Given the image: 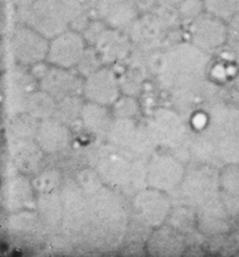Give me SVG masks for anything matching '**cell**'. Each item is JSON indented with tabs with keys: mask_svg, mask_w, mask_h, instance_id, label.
Masks as SVG:
<instances>
[{
	"mask_svg": "<svg viewBox=\"0 0 239 257\" xmlns=\"http://www.w3.org/2000/svg\"><path fill=\"white\" fill-rule=\"evenodd\" d=\"M176 9L180 15L181 22L185 23H191L201 13L205 12L204 0H181Z\"/></svg>",
	"mask_w": 239,
	"mask_h": 257,
	"instance_id": "obj_38",
	"label": "cell"
},
{
	"mask_svg": "<svg viewBox=\"0 0 239 257\" xmlns=\"http://www.w3.org/2000/svg\"><path fill=\"white\" fill-rule=\"evenodd\" d=\"M85 102L86 99L82 95H70V97L58 99L53 118L60 120L68 127H72L74 123L81 120V113H82Z\"/></svg>",
	"mask_w": 239,
	"mask_h": 257,
	"instance_id": "obj_28",
	"label": "cell"
},
{
	"mask_svg": "<svg viewBox=\"0 0 239 257\" xmlns=\"http://www.w3.org/2000/svg\"><path fill=\"white\" fill-rule=\"evenodd\" d=\"M135 158L127 151L116 148L108 143L105 152L101 153L98 157L95 168L105 186L127 195L132 180Z\"/></svg>",
	"mask_w": 239,
	"mask_h": 257,
	"instance_id": "obj_7",
	"label": "cell"
},
{
	"mask_svg": "<svg viewBox=\"0 0 239 257\" xmlns=\"http://www.w3.org/2000/svg\"><path fill=\"white\" fill-rule=\"evenodd\" d=\"M234 88H235L236 92L239 93V72L234 75Z\"/></svg>",
	"mask_w": 239,
	"mask_h": 257,
	"instance_id": "obj_44",
	"label": "cell"
},
{
	"mask_svg": "<svg viewBox=\"0 0 239 257\" xmlns=\"http://www.w3.org/2000/svg\"><path fill=\"white\" fill-rule=\"evenodd\" d=\"M210 63V54L193 43H176L165 50V64L158 80L170 89L203 80Z\"/></svg>",
	"mask_w": 239,
	"mask_h": 257,
	"instance_id": "obj_1",
	"label": "cell"
},
{
	"mask_svg": "<svg viewBox=\"0 0 239 257\" xmlns=\"http://www.w3.org/2000/svg\"><path fill=\"white\" fill-rule=\"evenodd\" d=\"M168 221L169 225L178 228L179 231L190 230V228H193L194 223L196 222L195 208L185 205H178L175 210L174 208L171 210Z\"/></svg>",
	"mask_w": 239,
	"mask_h": 257,
	"instance_id": "obj_32",
	"label": "cell"
},
{
	"mask_svg": "<svg viewBox=\"0 0 239 257\" xmlns=\"http://www.w3.org/2000/svg\"><path fill=\"white\" fill-rule=\"evenodd\" d=\"M186 165L174 153L155 152L147 160V186L171 193L185 176Z\"/></svg>",
	"mask_w": 239,
	"mask_h": 257,
	"instance_id": "obj_9",
	"label": "cell"
},
{
	"mask_svg": "<svg viewBox=\"0 0 239 257\" xmlns=\"http://www.w3.org/2000/svg\"><path fill=\"white\" fill-rule=\"evenodd\" d=\"M111 109L115 118H131V119H136L140 115L141 110L137 99L127 94L121 95L111 107Z\"/></svg>",
	"mask_w": 239,
	"mask_h": 257,
	"instance_id": "obj_34",
	"label": "cell"
},
{
	"mask_svg": "<svg viewBox=\"0 0 239 257\" xmlns=\"http://www.w3.org/2000/svg\"><path fill=\"white\" fill-rule=\"evenodd\" d=\"M113 119L115 117H113L111 107L87 102V100L85 102L82 113H81V122L85 130L92 133L93 136L98 138L107 137Z\"/></svg>",
	"mask_w": 239,
	"mask_h": 257,
	"instance_id": "obj_24",
	"label": "cell"
},
{
	"mask_svg": "<svg viewBox=\"0 0 239 257\" xmlns=\"http://www.w3.org/2000/svg\"><path fill=\"white\" fill-rule=\"evenodd\" d=\"M147 127L158 147L170 151L178 147L188 136L183 114L170 108L156 109L147 122Z\"/></svg>",
	"mask_w": 239,
	"mask_h": 257,
	"instance_id": "obj_11",
	"label": "cell"
},
{
	"mask_svg": "<svg viewBox=\"0 0 239 257\" xmlns=\"http://www.w3.org/2000/svg\"><path fill=\"white\" fill-rule=\"evenodd\" d=\"M35 141L45 155H57L67 150L72 141L69 127L55 118L40 120Z\"/></svg>",
	"mask_w": 239,
	"mask_h": 257,
	"instance_id": "obj_19",
	"label": "cell"
},
{
	"mask_svg": "<svg viewBox=\"0 0 239 257\" xmlns=\"http://www.w3.org/2000/svg\"><path fill=\"white\" fill-rule=\"evenodd\" d=\"M151 13L160 20V23L164 25L165 29L178 27L181 22L180 15H179L176 7L156 3L152 9H151Z\"/></svg>",
	"mask_w": 239,
	"mask_h": 257,
	"instance_id": "obj_37",
	"label": "cell"
},
{
	"mask_svg": "<svg viewBox=\"0 0 239 257\" xmlns=\"http://www.w3.org/2000/svg\"><path fill=\"white\" fill-rule=\"evenodd\" d=\"M220 188L239 198V165L224 166L220 168Z\"/></svg>",
	"mask_w": 239,
	"mask_h": 257,
	"instance_id": "obj_36",
	"label": "cell"
},
{
	"mask_svg": "<svg viewBox=\"0 0 239 257\" xmlns=\"http://www.w3.org/2000/svg\"><path fill=\"white\" fill-rule=\"evenodd\" d=\"M102 58L100 57L98 52L96 50L95 47L92 45H88L87 49L85 50L83 55L81 57L79 62L75 65V70L82 75L83 78H87L88 75L93 74L95 72H97L98 69L103 67Z\"/></svg>",
	"mask_w": 239,
	"mask_h": 257,
	"instance_id": "obj_33",
	"label": "cell"
},
{
	"mask_svg": "<svg viewBox=\"0 0 239 257\" xmlns=\"http://www.w3.org/2000/svg\"><path fill=\"white\" fill-rule=\"evenodd\" d=\"M157 147V143H156L152 133L148 130L147 124L143 125L138 123L137 131H136L135 137H133L127 152H130L133 157L148 160L156 152Z\"/></svg>",
	"mask_w": 239,
	"mask_h": 257,
	"instance_id": "obj_29",
	"label": "cell"
},
{
	"mask_svg": "<svg viewBox=\"0 0 239 257\" xmlns=\"http://www.w3.org/2000/svg\"><path fill=\"white\" fill-rule=\"evenodd\" d=\"M32 185V181L28 180L25 175H19L13 177L5 183L3 190V200L5 206L10 211H25L35 208L37 196Z\"/></svg>",
	"mask_w": 239,
	"mask_h": 257,
	"instance_id": "obj_22",
	"label": "cell"
},
{
	"mask_svg": "<svg viewBox=\"0 0 239 257\" xmlns=\"http://www.w3.org/2000/svg\"><path fill=\"white\" fill-rule=\"evenodd\" d=\"M125 30L107 27L92 47L96 48L105 65L123 62L132 53V42Z\"/></svg>",
	"mask_w": 239,
	"mask_h": 257,
	"instance_id": "obj_18",
	"label": "cell"
},
{
	"mask_svg": "<svg viewBox=\"0 0 239 257\" xmlns=\"http://www.w3.org/2000/svg\"><path fill=\"white\" fill-rule=\"evenodd\" d=\"M49 68H50L49 63H48L47 60H43V62L35 63V64L32 65V67H29V72L32 73L33 77H34L35 79L38 80V83H39V80L47 74Z\"/></svg>",
	"mask_w": 239,
	"mask_h": 257,
	"instance_id": "obj_42",
	"label": "cell"
},
{
	"mask_svg": "<svg viewBox=\"0 0 239 257\" xmlns=\"http://www.w3.org/2000/svg\"><path fill=\"white\" fill-rule=\"evenodd\" d=\"M10 153L15 167L25 176L37 173L45 155L34 138L15 137L10 143Z\"/></svg>",
	"mask_w": 239,
	"mask_h": 257,
	"instance_id": "obj_20",
	"label": "cell"
},
{
	"mask_svg": "<svg viewBox=\"0 0 239 257\" xmlns=\"http://www.w3.org/2000/svg\"><path fill=\"white\" fill-rule=\"evenodd\" d=\"M40 221L39 215H34L30 211H19L15 216L10 218V228L13 230H22V231H29L33 230L38 226V222Z\"/></svg>",
	"mask_w": 239,
	"mask_h": 257,
	"instance_id": "obj_39",
	"label": "cell"
},
{
	"mask_svg": "<svg viewBox=\"0 0 239 257\" xmlns=\"http://www.w3.org/2000/svg\"><path fill=\"white\" fill-rule=\"evenodd\" d=\"M106 28H107V25H106L100 18H98L97 20H91L90 24L87 25V28L82 32V35L85 37L87 44L95 45V43L97 42V39L100 38V35L102 34L103 30H105Z\"/></svg>",
	"mask_w": 239,
	"mask_h": 257,
	"instance_id": "obj_40",
	"label": "cell"
},
{
	"mask_svg": "<svg viewBox=\"0 0 239 257\" xmlns=\"http://www.w3.org/2000/svg\"><path fill=\"white\" fill-rule=\"evenodd\" d=\"M63 202L60 227L67 237H81L90 231L88 197L75 181H68L59 188Z\"/></svg>",
	"mask_w": 239,
	"mask_h": 257,
	"instance_id": "obj_6",
	"label": "cell"
},
{
	"mask_svg": "<svg viewBox=\"0 0 239 257\" xmlns=\"http://www.w3.org/2000/svg\"><path fill=\"white\" fill-rule=\"evenodd\" d=\"M138 123L131 118H115L107 133V142L120 150L127 151L137 131Z\"/></svg>",
	"mask_w": 239,
	"mask_h": 257,
	"instance_id": "obj_27",
	"label": "cell"
},
{
	"mask_svg": "<svg viewBox=\"0 0 239 257\" xmlns=\"http://www.w3.org/2000/svg\"><path fill=\"white\" fill-rule=\"evenodd\" d=\"M40 120L27 112H20L13 115L9 130L15 138H35Z\"/></svg>",
	"mask_w": 239,
	"mask_h": 257,
	"instance_id": "obj_30",
	"label": "cell"
},
{
	"mask_svg": "<svg viewBox=\"0 0 239 257\" xmlns=\"http://www.w3.org/2000/svg\"><path fill=\"white\" fill-rule=\"evenodd\" d=\"M24 24L50 40L70 28L69 10L62 0H34L28 9Z\"/></svg>",
	"mask_w": 239,
	"mask_h": 257,
	"instance_id": "obj_5",
	"label": "cell"
},
{
	"mask_svg": "<svg viewBox=\"0 0 239 257\" xmlns=\"http://www.w3.org/2000/svg\"><path fill=\"white\" fill-rule=\"evenodd\" d=\"M189 35L194 45L209 54L220 49L229 39L225 20L208 12L201 13L190 23Z\"/></svg>",
	"mask_w": 239,
	"mask_h": 257,
	"instance_id": "obj_12",
	"label": "cell"
},
{
	"mask_svg": "<svg viewBox=\"0 0 239 257\" xmlns=\"http://www.w3.org/2000/svg\"><path fill=\"white\" fill-rule=\"evenodd\" d=\"M205 130L213 137L218 158L224 166L239 165V107L216 103L208 112Z\"/></svg>",
	"mask_w": 239,
	"mask_h": 257,
	"instance_id": "obj_3",
	"label": "cell"
},
{
	"mask_svg": "<svg viewBox=\"0 0 239 257\" xmlns=\"http://www.w3.org/2000/svg\"><path fill=\"white\" fill-rule=\"evenodd\" d=\"M95 10L107 27L120 30H127L140 14L137 0H98Z\"/></svg>",
	"mask_w": 239,
	"mask_h": 257,
	"instance_id": "obj_17",
	"label": "cell"
},
{
	"mask_svg": "<svg viewBox=\"0 0 239 257\" xmlns=\"http://www.w3.org/2000/svg\"><path fill=\"white\" fill-rule=\"evenodd\" d=\"M10 49L18 64L22 67H32L35 63L47 60L49 39L29 25L23 24L13 30Z\"/></svg>",
	"mask_w": 239,
	"mask_h": 257,
	"instance_id": "obj_10",
	"label": "cell"
},
{
	"mask_svg": "<svg viewBox=\"0 0 239 257\" xmlns=\"http://www.w3.org/2000/svg\"><path fill=\"white\" fill-rule=\"evenodd\" d=\"M87 47L82 33L69 28L49 40L47 62L54 67L75 68Z\"/></svg>",
	"mask_w": 239,
	"mask_h": 257,
	"instance_id": "obj_14",
	"label": "cell"
},
{
	"mask_svg": "<svg viewBox=\"0 0 239 257\" xmlns=\"http://www.w3.org/2000/svg\"><path fill=\"white\" fill-rule=\"evenodd\" d=\"M39 88L54 99L70 97V95H82L85 78L75 70V68H62L50 65L47 74L39 80Z\"/></svg>",
	"mask_w": 239,
	"mask_h": 257,
	"instance_id": "obj_15",
	"label": "cell"
},
{
	"mask_svg": "<svg viewBox=\"0 0 239 257\" xmlns=\"http://www.w3.org/2000/svg\"><path fill=\"white\" fill-rule=\"evenodd\" d=\"M226 28H228L229 39L239 43V12H236L235 14L226 22Z\"/></svg>",
	"mask_w": 239,
	"mask_h": 257,
	"instance_id": "obj_41",
	"label": "cell"
},
{
	"mask_svg": "<svg viewBox=\"0 0 239 257\" xmlns=\"http://www.w3.org/2000/svg\"><path fill=\"white\" fill-rule=\"evenodd\" d=\"M88 197L90 231L96 237H118L127 227L125 203L117 191L103 186Z\"/></svg>",
	"mask_w": 239,
	"mask_h": 257,
	"instance_id": "obj_2",
	"label": "cell"
},
{
	"mask_svg": "<svg viewBox=\"0 0 239 257\" xmlns=\"http://www.w3.org/2000/svg\"><path fill=\"white\" fill-rule=\"evenodd\" d=\"M74 181L87 196L93 195V193L97 192L98 190H101L105 186L102 178L98 175L96 168H85V170H81L77 173V177H75Z\"/></svg>",
	"mask_w": 239,
	"mask_h": 257,
	"instance_id": "obj_35",
	"label": "cell"
},
{
	"mask_svg": "<svg viewBox=\"0 0 239 257\" xmlns=\"http://www.w3.org/2000/svg\"><path fill=\"white\" fill-rule=\"evenodd\" d=\"M132 210L141 223L156 228L168 222L173 200L169 193L147 186L132 196Z\"/></svg>",
	"mask_w": 239,
	"mask_h": 257,
	"instance_id": "obj_8",
	"label": "cell"
},
{
	"mask_svg": "<svg viewBox=\"0 0 239 257\" xmlns=\"http://www.w3.org/2000/svg\"><path fill=\"white\" fill-rule=\"evenodd\" d=\"M32 185L37 193H48L59 191L62 187V175L55 168H47L42 172L35 173Z\"/></svg>",
	"mask_w": 239,
	"mask_h": 257,
	"instance_id": "obj_31",
	"label": "cell"
},
{
	"mask_svg": "<svg viewBox=\"0 0 239 257\" xmlns=\"http://www.w3.org/2000/svg\"><path fill=\"white\" fill-rule=\"evenodd\" d=\"M122 95L120 79L111 65H103L101 69L85 78L83 98L87 102L112 107Z\"/></svg>",
	"mask_w": 239,
	"mask_h": 257,
	"instance_id": "obj_13",
	"label": "cell"
},
{
	"mask_svg": "<svg viewBox=\"0 0 239 257\" xmlns=\"http://www.w3.org/2000/svg\"><path fill=\"white\" fill-rule=\"evenodd\" d=\"M181 0H156V3H160V4H166L171 5V7H178L180 4Z\"/></svg>",
	"mask_w": 239,
	"mask_h": 257,
	"instance_id": "obj_43",
	"label": "cell"
},
{
	"mask_svg": "<svg viewBox=\"0 0 239 257\" xmlns=\"http://www.w3.org/2000/svg\"><path fill=\"white\" fill-rule=\"evenodd\" d=\"M220 170L209 165L193 162L186 166L185 176L176 190L169 193L178 205L198 208L220 193Z\"/></svg>",
	"mask_w": 239,
	"mask_h": 257,
	"instance_id": "obj_4",
	"label": "cell"
},
{
	"mask_svg": "<svg viewBox=\"0 0 239 257\" xmlns=\"http://www.w3.org/2000/svg\"><path fill=\"white\" fill-rule=\"evenodd\" d=\"M35 208L40 221L48 227H59L63 220V202L59 191L37 193Z\"/></svg>",
	"mask_w": 239,
	"mask_h": 257,
	"instance_id": "obj_25",
	"label": "cell"
},
{
	"mask_svg": "<svg viewBox=\"0 0 239 257\" xmlns=\"http://www.w3.org/2000/svg\"><path fill=\"white\" fill-rule=\"evenodd\" d=\"M185 240L181 231L171 225H163L153 228L147 241V250L156 256H179L184 252Z\"/></svg>",
	"mask_w": 239,
	"mask_h": 257,
	"instance_id": "obj_23",
	"label": "cell"
},
{
	"mask_svg": "<svg viewBox=\"0 0 239 257\" xmlns=\"http://www.w3.org/2000/svg\"><path fill=\"white\" fill-rule=\"evenodd\" d=\"M228 211L221 201V196L213 197L196 208V222L201 232L219 235L228 230Z\"/></svg>",
	"mask_w": 239,
	"mask_h": 257,
	"instance_id": "obj_21",
	"label": "cell"
},
{
	"mask_svg": "<svg viewBox=\"0 0 239 257\" xmlns=\"http://www.w3.org/2000/svg\"><path fill=\"white\" fill-rule=\"evenodd\" d=\"M55 104H57V99L39 88L27 95L24 105H23V112L29 113L30 115L39 120H44L48 118H53Z\"/></svg>",
	"mask_w": 239,
	"mask_h": 257,
	"instance_id": "obj_26",
	"label": "cell"
},
{
	"mask_svg": "<svg viewBox=\"0 0 239 257\" xmlns=\"http://www.w3.org/2000/svg\"><path fill=\"white\" fill-rule=\"evenodd\" d=\"M165 30L152 13H146L136 18L128 27L127 34L136 49L142 53H150L160 48Z\"/></svg>",
	"mask_w": 239,
	"mask_h": 257,
	"instance_id": "obj_16",
	"label": "cell"
}]
</instances>
